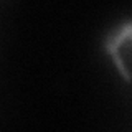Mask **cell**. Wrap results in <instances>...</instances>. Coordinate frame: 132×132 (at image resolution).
Instances as JSON below:
<instances>
[{
	"mask_svg": "<svg viewBox=\"0 0 132 132\" xmlns=\"http://www.w3.org/2000/svg\"><path fill=\"white\" fill-rule=\"evenodd\" d=\"M102 45L116 71L126 82L132 84V20H126L111 28Z\"/></svg>",
	"mask_w": 132,
	"mask_h": 132,
	"instance_id": "1",
	"label": "cell"
}]
</instances>
